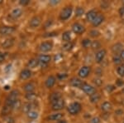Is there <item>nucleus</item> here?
Here are the masks:
<instances>
[{
    "label": "nucleus",
    "instance_id": "obj_1",
    "mask_svg": "<svg viewBox=\"0 0 124 123\" xmlns=\"http://www.w3.org/2000/svg\"><path fill=\"white\" fill-rule=\"evenodd\" d=\"M18 96H19V92L17 90H13L10 92V94L8 95V96L6 99V105L11 106L13 108V106L14 105V103L18 100Z\"/></svg>",
    "mask_w": 124,
    "mask_h": 123
},
{
    "label": "nucleus",
    "instance_id": "obj_2",
    "mask_svg": "<svg viewBox=\"0 0 124 123\" xmlns=\"http://www.w3.org/2000/svg\"><path fill=\"white\" fill-rule=\"evenodd\" d=\"M81 104L79 102H73L68 106V112L71 115H77L81 111Z\"/></svg>",
    "mask_w": 124,
    "mask_h": 123
},
{
    "label": "nucleus",
    "instance_id": "obj_3",
    "mask_svg": "<svg viewBox=\"0 0 124 123\" xmlns=\"http://www.w3.org/2000/svg\"><path fill=\"white\" fill-rule=\"evenodd\" d=\"M71 14H72V7L68 6V7H65L64 9H62V11L61 12V14H60V19L63 20V21H65V20L70 19Z\"/></svg>",
    "mask_w": 124,
    "mask_h": 123
},
{
    "label": "nucleus",
    "instance_id": "obj_4",
    "mask_svg": "<svg viewBox=\"0 0 124 123\" xmlns=\"http://www.w3.org/2000/svg\"><path fill=\"white\" fill-rule=\"evenodd\" d=\"M81 89L83 90L86 94L89 95V96H91V95H93V93L96 92V90L93 86H92L91 85H89V84H88V83H85V82H84L83 85H82Z\"/></svg>",
    "mask_w": 124,
    "mask_h": 123
},
{
    "label": "nucleus",
    "instance_id": "obj_5",
    "mask_svg": "<svg viewBox=\"0 0 124 123\" xmlns=\"http://www.w3.org/2000/svg\"><path fill=\"white\" fill-rule=\"evenodd\" d=\"M15 31V28L13 27L10 26H3L0 28V34L1 35H9L12 34Z\"/></svg>",
    "mask_w": 124,
    "mask_h": 123
},
{
    "label": "nucleus",
    "instance_id": "obj_6",
    "mask_svg": "<svg viewBox=\"0 0 124 123\" xmlns=\"http://www.w3.org/2000/svg\"><path fill=\"white\" fill-rule=\"evenodd\" d=\"M72 29H73L74 33L76 34H81V33H85V28L84 27L83 25H81L80 23H75L73 24Z\"/></svg>",
    "mask_w": 124,
    "mask_h": 123
},
{
    "label": "nucleus",
    "instance_id": "obj_7",
    "mask_svg": "<svg viewBox=\"0 0 124 123\" xmlns=\"http://www.w3.org/2000/svg\"><path fill=\"white\" fill-rule=\"evenodd\" d=\"M90 73V67L88 66H82V67L79 69V76H80L82 78H85L89 76V74Z\"/></svg>",
    "mask_w": 124,
    "mask_h": 123
},
{
    "label": "nucleus",
    "instance_id": "obj_8",
    "mask_svg": "<svg viewBox=\"0 0 124 123\" xmlns=\"http://www.w3.org/2000/svg\"><path fill=\"white\" fill-rule=\"evenodd\" d=\"M41 18L38 17V16H35V17H33L32 19L30 20L29 25H30V27H31V28H35L39 27L40 24H41Z\"/></svg>",
    "mask_w": 124,
    "mask_h": 123
},
{
    "label": "nucleus",
    "instance_id": "obj_9",
    "mask_svg": "<svg viewBox=\"0 0 124 123\" xmlns=\"http://www.w3.org/2000/svg\"><path fill=\"white\" fill-rule=\"evenodd\" d=\"M53 47V44L51 42H44L40 45V50L43 52H49L50 50H51V48Z\"/></svg>",
    "mask_w": 124,
    "mask_h": 123
},
{
    "label": "nucleus",
    "instance_id": "obj_10",
    "mask_svg": "<svg viewBox=\"0 0 124 123\" xmlns=\"http://www.w3.org/2000/svg\"><path fill=\"white\" fill-rule=\"evenodd\" d=\"M105 56H106V50L105 49L99 50V51L95 54V60H96V62H99V63H100V62L103 61V59H104Z\"/></svg>",
    "mask_w": 124,
    "mask_h": 123
},
{
    "label": "nucleus",
    "instance_id": "obj_11",
    "mask_svg": "<svg viewBox=\"0 0 124 123\" xmlns=\"http://www.w3.org/2000/svg\"><path fill=\"white\" fill-rule=\"evenodd\" d=\"M64 106H65V101L61 98V100L57 101L56 102H55V103L52 104V110L53 111H60V110H61V109H63Z\"/></svg>",
    "mask_w": 124,
    "mask_h": 123
},
{
    "label": "nucleus",
    "instance_id": "obj_12",
    "mask_svg": "<svg viewBox=\"0 0 124 123\" xmlns=\"http://www.w3.org/2000/svg\"><path fill=\"white\" fill-rule=\"evenodd\" d=\"M61 99V94L60 92H52L49 96V101L51 103H55L57 101Z\"/></svg>",
    "mask_w": 124,
    "mask_h": 123
},
{
    "label": "nucleus",
    "instance_id": "obj_13",
    "mask_svg": "<svg viewBox=\"0 0 124 123\" xmlns=\"http://www.w3.org/2000/svg\"><path fill=\"white\" fill-rule=\"evenodd\" d=\"M70 85L72 86H74V87H81L84 82H82L80 79H79V78L73 77L70 81Z\"/></svg>",
    "mask_w": 124,
    "mask_h": 123
},
{
    "label": "nucleus",
    "instance_id": "obj_14",
    "mask_svg": "<svg viewBox=\"0 0 124 123\" xmlns=\"http://www.w3.org/2000/svg\"><path fill=\"white\" fill-rule=\"evenodd\" d=\"M51 57L49 55H40L38 57V61L40 63H41L42 65H46V64L49 63L51 62Z\"/></svg>",
    "mask_w": 124,
    "mask_h": 123
},
{
    "label": "nucleus",
    "instance_id": "obj_15",
    "mask_svg": "<svg viewBox=\"0 0 124 123\" xmlns=\"http://www.w3.org/2000/svg\"><path fill=\"white\" fill-rule=\"evenodd\" d=\"M103 20H104V17H103L102 14H98L96 16V18L94 19H93V21L92 22V23H93V25L94 26V27H98L99 25H100V24L103 23Z\"/></svg>",
    "mask_w": 124,
    "mask_h": 123
},
{
    "label": "nucleus",
    "instance_id": "obj_16",
    "mask_svg": "<svg viewBox=\"0 0 124 123\" xmlns=\"http://www.w3.org/2000/svg\"><path fill=\"white\" fill-rule=\"evenodd\" d=\"M97 15H98L97 11H96L95 9H92L87 13V14H86V19H87L89 22H93V19H95Z\"/></svg>",
    "mask_w": 124,
    "mask_h": 123
},
{
    "label": "nucleus",
    "instance_id": "obj_17",
    "mask_svg": "<svg viewBox=\"0 0 124 123\" xmlns=\"http://www.w3.org/2000/svg\"><path fill=\"white\" fill-rule=\"evenodd\" d=\"M13 44H14V38H8V39H6L5 41L3 42V43L2 44V47L3 48H10L13 47Z\"/></svg>",
    "mask_w": 124,
    "mask_h": 123
},
{
    "label": "nucleus",
    "instance_id": "obj_18",
    "mask_svg": "<svg viewBox=\"0 0 124 123\" xmlns=\"http://www.w3.org/2000/svg\"><path fill=\"white\" fill-rule=\"evenodd\" d=\"M31 76V72L29 69H24L20 73V78L23 80L28 79Z\"/></svg>",
    "mask_w": 124,
    "mask_h": 123
},
{
    "label": "nucleus",
    "instance_id": "obj_19",
    "mask_svg": "<svg viewBox=\"0 0 124 123\" xmlns=\"http://www.w3.org/2000/svg\"><path fill=\"white\" fill-rule=\"evenodd\" d=\"M55 76H48V78L46 79V87L48 88L52 87V86L55 85Z\"/></svg>",
    "mask_w": 124,
    "mask_h": 123
},
{
    "label": "nucleus",
    "instance_id": "obj_20",
    "mask_svg": "<svg viewBox=\"0 0 124 123\" xmlns=\"http://www.w3.org/2000/svg\"><path fill=\"white\" fill-rule=\"evenodd\" d=\"M62 117H63V114L62 113H55L50 115L47 117V120L51 121V122H53V121H60Z\"/></svg>",
    "mask_w": 124,
    "mask_h": 123
},
{
    "label": "nucleus",
    "instance_id": "obj_21",
    "mask_svg": "<svg viewBox=\"0 0 124 123\" xmlns=\"http://www.w3.org/2000/svg\"><path fill=\"white\" fill-rule=\"evenodd\" d=\"M23 87H24V90H25L27 93H29V92H33V91L35 90V86H34V84L31 83V82H28V83L25 84Z\"/></svg>",
    "mask_w": 124,
    "mask_h": 123
},
{
    "label": "nucleus",
    "instance_id": "obj_22",
    "mask_svg": "<svg viewBox=\"0 0 124 123\" xmlns=\"http://www.w3.org/2000/svg\"><path fill=\"white\" fill-rule=\"evenodd\" d=\"M22 14H23V11L20 9H16L14 10H13L11 13V16L13 19H18Z\"/></svg>",
    "mask_w": 124,
    "mask_h": 123
},
{
    "label": "nucleus",
    "instance_id": "obj_23",
    "mask_svg": "<svg viewBox=\"0 0 124 123\" xmlns=\"http://www.w3.org/2000/svg\"><path fill=\"white\" fill-rule=\"evenodd\" d=\"M101 109H102V111H103V112H109V111L112 109V104L108 102H103L101 106Z\"/></svg>",
    "mask_w": 124,
    "mask_h": 123
},
{
    "label": "nucleus",
    "instance_id": "obj_24",
    "mask_svg": "<svg viewBox=\"0 0 124 123\" xmlns=\"http://www.w3.org/2000/svg\"><path fill=\"white\" fill-rule=\"evenodd\" d=\"M112 50H113V52H115V53L121 52L122 51H123V45H122L121 43H116L113 46Z\"/></svg>",
    "mask_w": 124,
    "mask_h": 123
},
{
    "label": "nucleus",
    "instance_id": "obj_25",
    "mask_svg": "<svg viewBox=\"0 0 124 123\" xmlns=\"http://www.w3.org/2000/svg\"><path fill=\"white\" fill-rule=\"evenodd\" d=\"M38 64H39L38 59H31L28 62V63H27V66L31 67V68H35L36 66L38 65Z\"/></svg>",
    "mask_w": 124,
    "mask_h": 123
},
{
    "label": "nucleus",
    "instance_id": "obj_26",
    "mask_svg": "<svg viewBox=\"0 0 124 123\" xmlns=\"http://www.w3.org/2000/svg\"><path fill=\"white\" fill-rule=\"evenodd\" d=\"M99 100H100V95L99 93H96L95 92V93H93V95L90 96V101L93 103H96V102H98Z\"/></svg>",
    "mask_w": 124,
    "mask_h": 123
},
{
    "label": "nucleus",
    "instance_id": "obj_27",
    "mask_svg": "<svg viewBox=\"0 0 124 123\" xmlns=\"http://www.w3.org/2000/svg\"><path fill=\"white\" fill-rule=\"evenodd\" d=\"M62 39L64 40V41L67 42V43H69L71 39V35H70V32H65V33H63V35H62Z\"/></svg>",
    "mask_w": 124,
    "mask_h": 123
},
{
    "label": "nucleus",
    "instance_id": "obj_28",
    "mask_svg": "<svg viewBox=\"0 0 124 123\" xmlns=\"http://www.w3.org/2000/svg\"><path fill=\"white\" fill-rule=\"evenodd\" d=\"M32 108H33V104H32V103H26V104L23 106V110L25 112H27V113H28L29 112L32 111V110H31Z\"/></svg>",
    "mask_w": 124,
    "mask_h": 123
},
{
    "label": "nucleus",
    "instance_id": "obj_29",
    "mask_svg": "<svg viewBox=\"0 0 124 123\" xmlns=\"http://www.w3.org/2000/svg\"><path fill=\"white\" fill-rule=\"evenodd\" d=\"M37 96L36 93H34V92H29V93H27V95H26V98H27L28 101H35L36 99H37Z\"/></svg>",
    "mask_w": 124,
    "mask_h": 123
},
{
    "label": "nucleus",
    "instance_id": "obj_30",
    "mask_svg": "<svg viewBox=\"0 0 124 123\" xmlns=\"http://www.w3.org/2000/svg\"><path fill=\"white\" fill-rule=\"evenodd\" d=\"M91 45H92L91 40L87 39V38H86V39H84L83 41H82V46H83L84 47L88 48V47H91Z\"/></svg>",
    "mask_w": 124,
    "mask_h": 123
},
{
    "label": "nucleus",
    "instance_id": "obj_31",
    "mask_svg": "<svg viewBox=\"0 0 124 123\" xmlns=\"http://www.w3.org/2000/svg\"><path fill=\"white\" fill-rule=\"evenodd\" d=\"M27 116L30 119H37L38 117V113L37 112H35V111H31L27 113Z\"/></svg>",
    "mask_w": 124,
    "mask_h": 123
},
{
    "label": "nucleus",
    "instance_id": "obj_32",
    "mask_svg": "<svg viewBox=\"0 0 124 123\" xmlns=\"http://www.w3.org/2000/svg\"><path fill=\"white\" fill-rule=\"evenodd\" d=\"M117 74L121 76H124V64L123 65H120L117 69Z\"/></svg>",
    "mask_w": 124,
    "mask_h": 123
},
{
    "label": "nucleus",
    "instance_id": "obj_33",
    "mask_svg": "<svg viewBox=\"0 0 124 123\" xmlns=\"http://www.w3.org/2000/svg\"><path fill=\"white\" fill-rule=\"evenodd\" d=\"M12 107L9 106H8V105H6L3 108V110H2V115H7L10 112V111H11Z\"/></svg>",
    "mask_w": 124,
    "mask_h": 123
},
{
    "label": "nucleus",
    "instance_id": "obj_34",
    "mask_svg": "<svg viewBox=\"0 0 124 123\" xmlns=\"http://www.w3.org/2000/svg\"><path fill=\"white\" fill-rule=\"evenodd\" d=\"M113 62H114L115 64H120L123 60H122V58H121L120 56L114 55V56H113Z\"/></svg>",
    "mask_w": 124,
    "mask_h": 123
},
{
    "label": "nucleus",
    "instance_id": "obj_35",
    "mask_svg": "<svg viewBox=\"0 0 124 123\" xmlns=\"http://www.w3.org/2000/svg\"><path fill=\"white\" fill-rule=\"evenodd\" d=\"M101 47V44L99 43V41H93L92 42V45H91V47L93 48V49H98V48H99Z\"/></svg>",
    "mask_w": 124,
    "mask_h": 123
},
{
    "label": "nucleus",
    "instance_id": "obj_36",
    "mask_svg": "<svg viewBox=\"0 0 124 123\" xmlns=\"http://www.w3.org/2000/svg\"><path fill=\"white\" fill-rule=\"evenodd\" d=\"M84 13H85V10L82 9V8L79 7V8H77V9H76V11H75V15L78 16V17H79V16L83 15Z\"/></svg>",
    "mask_w": 124,
    "mask_h": 123
},
{
    "label": "nucleus",
    "instance_id": "obj_37",
    "mask_svg": "<svg viewBox=\"0 0 124 123\" xmlns=\"http://www.w3.org/2000/svg\"><path fill=\"white\" fill-rule=\"evenodd\" d=\"M89 34H90V36L91 37H93V38H96V37H98V36H99V34H100V33H99L98 30H91L90 31V33H89Z\"/></svg>",
    "mask_w": 124,
    "mask_h": 123
},
{
    "label": "nucleus",
    "instance_id": "obj_38",
    "mask_svg": "<svg viewBox=\"0 0 124 123\" xmlns=\"http://www.w3.org/2000/svg\"><path fill=\"white\" fill-rule=\"evenodd\" d=\"M72 47H73V44L69 42V43H67L65 46H64V49L66 50V51H69V50L71 49Z\"/></svg>",
    "mask_w": 124,
    "mask_h": 123
},
{
    "label": "nucleus",
    "instance_id": "obj_39",
    "mask_svg": "<svg viewBox=\"0 0 124 123\" xmlns=\"http://www.w3.org/2000/svg\"><path fill=\"white\" fill-rule=\"evenodd\" d=\"M20 105H21V102H20V101L19 100H17V102H15L14 105L13 106V108H14V109H18L20 107Z\"/></svg>",
    "mask_w": 124,
    "mask_h": 123
},
{
    "label": "nucleus",
    "instance_id": "obj_40",
    "mask_svg": "<svg viewBox=\"0 0 124 123\" xmlns=\"http://www.w3.org/2000/svg\"><path fill=\"white\" fill-rule=\"evenodd\" d=\"M29 0H21V1L19 2L20 3V4L21 5H23V6H25V5H27V4H28L29 3Z\"/></svg>",
    "mask_w": 124,
    "mask_h": 123
},
{
    "label": "nucleus",
    "instance_id": "obj_41",
    "mask_svg": "<svg viewBox=\"0 0 124 123\" xmlns=\"http://www.w3.org/2000/svg\"><path fill=\"white\" fill-rule=\"evenodd\" d=\"M93 82H94V83L97 86H100L103 82L101 81V79H99V78H98V79H94V80H93Z\"/></svg>",
    "mask_w": 124,
    "mask_h": 123
},
{
    "label": "nucleus",
    "instance_id": "obj_42",
    "mask_svg": "<svg viewBox=\"0 0 124 123\" xmlns=\"http://www.w3.org/2000/svg\"><path fill=\"white\" fill-rule=\"evenodd\" d=\"M114 89H115V86L113 85H110V86H107V90L108 91V92H112V91H113Z\"/></svg>",
    "mask_w": 124,
    "mask_h": 123
},
{
    "label": "nucleus",
    "instance_id": "obj_43",
    "mask_svg": "<svg viewBox=\"0 0 124 123\" xmlns=\"http://www.w3.org/2000/svg\"><path fill=\"white\" fill-rule=\"evenodd\" d=\"M90 123H99V119L98 117H94L93 118L92 120L90 121Z\"/></svg>",
    "mask_w": 124,
    "mask_h": 123
},
{
    "label": "nucleus",
    "instance_id": "obj_44",
    "mask_svg": "<svg viewBox=\"0 0 124 123\" xmlns=\"http://www.w3.org/2000/svg\"><path fill=\"white\" fill-rule=\"evenodd\" d=\"M4 59H5V55L2 52H0V62L4 61Z\"/></svg>",
    "mask_w": 124,
    "mask_h": 123
},
{
    "label": "nucleus",
    "instance_id": "obj_45",
    "mask_svg": "<svg viewBox=\"0 0 124 123\" xmlns=\"http://www.w3.org/2000/svg\"><path fill=\"white\" fill-rule=\"evenodd\" d=\"M58 77H59L60 79L65 78V77H67V74H58Z\"/></svg>",
    "mask_w": 124,
    "mask_h": 123
},
{
    "label": "nucleus",
    "instance_id": "obj_46",
    "mask_svg": "<svg viewBox=\"0 0 124 123\" xmlns=\"http://www.w3.org/2000/svg\"><path fill=\"white\" fill-rule=\"evenodd\" d=\"M120 57H121L122 60H123L124 61V50H123V51L120 52Z\"/></svg>",
    "mask_w": 124,
    "mask_h": 123
},
{
    "label": "nucleus",
    "instance_id": "obj_47",
    "mask_svg": "<svg viewBox=\"0 0 124 123\" xmlns=\"http://www.w3.org/2000/svg\"><path fill=\"white\" fill-rule=\"evenodd\" d=\"M119 13H120V14H121V15L124 14V8H122V9L119 10Z\"/></svg>",
    "mask_w": 124,
    "mask_h": 123
},
{
    "label": "nucleus",
    "instance_id": "obj_48",
    "mask_svg": "<svg viewBox=\"0 0 124 123\" xmlns=\"http://www.w3.org/2000/svg\"><path fill=\"white\" fill-rule=\"evenodd\" d=\"M123 83H124V82H121V80H117V85L121 86V85H123Z\"/></svg>",
    "mask_w": 124,
    "mask_h": 123
},
{
    "label": "nucleus",
    "instance_id": "obj_49",
    "mask_svg": "<svg viewBox=\"0 0 124 123\" xmlns=\"http://www.w3.org/2000/svg\"><path fill=\"white\" fill-rule=\"evenodd\" d=\"M8 123H14V121H13V118H9Z\"/></svg>",
    "mask_w": 124,
    "mask_h": 123
},
{
    "label": "nucleus",
    "instance_id": "obj_50",
    "mask_svg": "<svg viewBox=\"0 0 124 123\" xmlns=\"http://www.w3.org/2000/svg\"><path fill=\"white\" fill-rule=\"evenodd\" d=\"M57 123H67V122H66V121H65V120H60Z\"/></svg>",
    "mask_w": 124,
    "mask_h": 123
},
{
    "label": "nucleus",
    "instance_id": "obj_51",
    "mask_svg": "<svg viewBox=\"0 0 124 123\" xmlns=\"http://www.w3.org/2000/svg\"><path fill=\"white\" fill-rule=\"evenodd\" d=\"M122 92H123V93H124V87L123 88V89H122Z\"/></svg>",
    "mask_w": 124,
    "mask_h": 123
},
{
    "label": "nucleus",
    "instance_id": "obj_52",
    "mask_svg": "<svg viewBox=\"0 0 124 123\" xmlns=\"http://www.w3.org/2000/svg\"><path fill=\"white\" fill-rule=\"evenodd\" d=\"M123 3H124V1H123Z\"/></svg>",
    "mask_w": 124,
    "mask_h": 123
},
{
    "label": "nucleus",
    "instance_id": "obj_53",
    "mask_svg": "<svg viewBox=\"0 0 124 123\" xmlns=\"http://www.w3.org/2000/svg\"><path fill=\"white\" fill-rule=\"evenodd\" d=\"M123 123H124V121H123Z\"/></svg>",
    "mask_w": 124,
    "mask_h": 123
}]
</instances>
